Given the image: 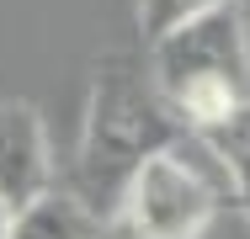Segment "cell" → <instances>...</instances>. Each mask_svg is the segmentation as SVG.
Wrapping results in <instances>:
<instances>
[{
	"label": "cell",
	"mask_w": 250,
	"mask_h": 239,
	"mask_svg": "<svg viewBox=\"0 0 250 239\" xmlns=\"http://www.w3.org/2000/svg\"><path fill=\"white\" fill-rule=\"evenodd\" d=\"M213 5H224V0H139L144 43L165 38V32H176L181 21H192V16H202V11H213Z\"/></svg>",
	"instance_id": "7"
},
{
	"label": "cell",
	"mask_w": 250,
	"mask_h": 239,
	"mask_svg": "<svg viewBox=\"0 0 250 239\" xmlns=\"http://www.w3.org/2000/svg\"><path fill=\"white\" fill-rule=\"evenodd\" d=\"M11 239H106L101 218L75 197V191H43L27 207H16L11 218Z\"/></svg>",
	"instance_id": "5"
},
{
	"label": "cell",
	"mask_w": 250,
	"mask_h": 239,
	"mask_svg": "<svg viewBox=\"0 0 250 239\" xmlns=\"http://www.w3.org/2000/svg\"><path fill=\"white\" fill-rule=\"evenodd\" d=\"M181 133L176 112L154 91V75L139 53H106L91 75V101H85V128H80V154H75V197L106 223L117 191L128 176L170 149Z\"/></svg>",
	"instance_id": "1"
},
{
	"label": "cell",
	"mask_w": 250,
	"mask_h": 239,
	"mask_svg": "<svg viewBox=\"0 0 250 239\" xmlns=\"http://www.w3.org/2000/svg\"><path fill=\"white\" fill-rule=\"evenodd\" d=\"M11 218H16V213H11L5 202H0V239H11Z\"/></svg>",
	"instance_id": "8"
},
{
	"label": "cell",
	"mask_w": 250,
	"mask_h": 239,
	"mask_svg": "<svg viewBox=\"0 0 250 239\" xmlns=\"http://www.w3.org/2000/svg\"><path fill=\"white\" fill-rule=\"evenodd\" d=\"M202 139L218 154V165H224V176H229V186H234V207L245 213V223H250V101L234 106V112H229L218 128H208Z\"/></svg>",
	"instance_id": "6"
},
{
	"label": "cell",
	"mask_w": 250,
	"mask_h": 239,
	"mask_svg": "<svg viewBox=\"0 0 250 239\" xmlns=\"http://www.w3.org/2000/svg\"><path fill=\"white\" fill-rule=\"evenodd\" d=\"M234 202V186L202 133L181 128L170 149L149 154L106 213V239H202Z\"/></svg>",
	"instance_id": "3"
},
{
	"label": "cell",
	"mask_w": 250,
	"mask_h": 239,
	"mask_svg": "<svg viewBox=\"0 0 250 239\" xmlns=\"http://www.w3.org/2000/svg\"><path fill=\"white\" fill-rule=\"evenodd\" d=\"M53 186L48 128L32 101H0V202L16 213Z\"/></svg>",
	"instance_id": "4"
},
{
	"label": "cell",
	"mask_w": 250,
	"mask_h": 239,
	"mask_svg": "<svg viewBox=\"0 0 250 239\" xmlns=\"http://www.w3.org/2000/svg\"><path fill=\"white\" fill-rule=\"evenodd\" d=\"M154 75V91L176 112L181 128L208 133L218 128L234 106L250 101V21L245 0H224L181 21L176 32L154 38L144 53Z\"/></svg>",
	"instance_id": "2"
}]
</instances>
